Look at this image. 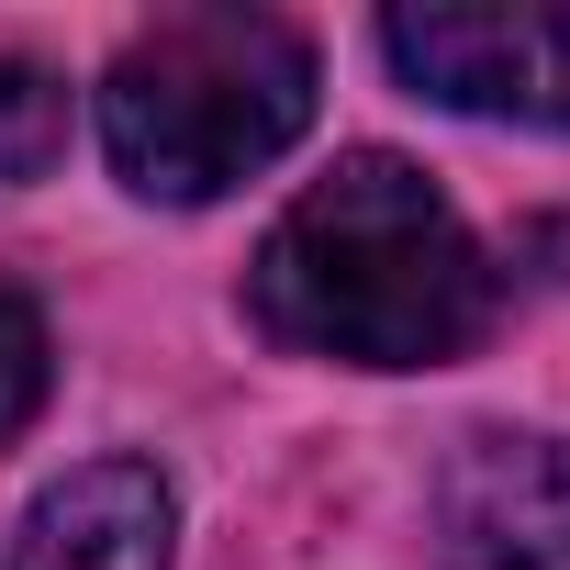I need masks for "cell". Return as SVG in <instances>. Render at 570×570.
<instances>
[{"label":"cell","instance_id":"cell-1","mask_svg":"<svg viewBox=\"0 0 570 570\" xmlns=\"http://www.w3.org/2000/svg\"><path fill=\"white\" fill-rule=\"evenodd\" d=\"M246 303L279 347L347 358V370H436L481 336L492 268L448 190L403 157H336L292 213L268 224Z\"/></svg>","mask_w":570,"mask_h":570},{"label":"cell","instance_id":"cell-2","mask_svg":"<svg viewBox=\"0 0 570 570\" xmlns=\"http://www.w3.org/2000/svg\"><path fill=\"white\" fill-rule=\"evenodd\" d=\"M314 124V46L268 12H168L101 79V146L146 202H213Z\"/></svg>","mask_w":570,"mask_h":570},{"label":"cell","instance_id":"cell-3","mask_svg":"<svg viewBox=\"0 0 570 570\" xmlns=\"http://www.w3.org/2000/svg\"><path fill=\"white\" fill-rule=\"evenodd\" d=\"M392 68L492 124H570V0H414L381 23Z\"/></svg>","mask_w":570,"mask_h":570},{"label":"cell","instance_id":"cell-4","mask_svg":"<svg viewBox=\"0 0 570 570\" xmlns=\"http://www.w3.org/2000/svg\"><path fill=\"white\" fill-rule=\"evenodd\" d=\"M448 570H570V448L470 436L448 470Z\"/></svg>","mask_w":570,"mask_h":570},{"label":"cell","instance_id":"cell-5","mask_svg":"<svg viewBox=\"0 0 570 570\" xmlns=\"http://www.w3.org/2000/svg\"><path fill=\"white\" fill-rule=\"evenodd\" d=\"M12 570H168V481L146 459H90L68 470L23 537H12Z\"/></svg>","mask_w":570,"mask_h":570},{"label":"cell","instance_id":"cell-6","mask_svg":"<svg viewBox=\"0 0 570 570\" xmlns=\"http://www.w3.org/2000/svg\"><path fill=\"white\" fill-rule=\"evenodd\" d=\"M68 146V90L35 57H0V179H46Z\"/></svg>","mask_w":570,"mask_h":570},{"label":"cell","instance_id":"cell-7","mask_svg":"<svg viewBox=\"0 0 570 570\" xmlns=\"http://www.w3.org/2000/svg\"><path fill=\"white\" fill-rule=\"evenodd\" d=\"M46 381H57V347H46V314L23 292H0V448H12L35 414H46Z\"/></svg>","mask_w":570,"mask_h":570}]
</instances>
